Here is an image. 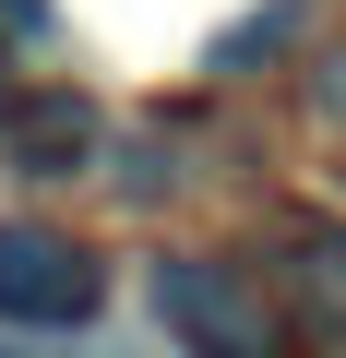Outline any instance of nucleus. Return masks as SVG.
Wrapping results in <instances>:
<instances>
[{
	"mask_svg": "<svg viewBox=\"0 0 346 358\" xmlns=\"http://www.w3.org/2000/svg\"><path fill=\"white\" fill-rule=\"evenodd\" d=\"M155 322L180 334L192 358H287V310L251 263L227 251H167L155 263Z\"/></svg>",
	"mask_w": 346,
	"mask_h": 358,
	"instance_id": "nucleus-1",
	"label": "nucleus"
},
{
	"mask_svg": "<svg viewBox=\"0 0 346 358\" xmlns=\"http://www.w3.org/2000/svg\"><path fill=\"white\" fill-rule=\"evenodd\" d=\"M0 358H24V346H0Z\"/></svg>",
	"mask_w": 346,
	"mask_h": 358,
	"instance_id": "nucleus-6",
	"label": "nucleus"
},
{
	"mask_svg": "<svg viewBox=\"0 0 346 358\" xmlns=\"http://www.w3.org/2000/svg\"><path fill=\"white\" fill-rule=\"evenodd\" d=\"M96 287H108V275L84 263V239H60V227H36V215H0V322H24V334L84 322Z\"/></svg>",
	"mask_w": 346,
	"mask_h": 358,
	"instance_id": "nucleus-2",
	"label": "nucleus"
},
{
	"mask_svg": "<svg viewBox=\"0 0 346 358\" xmlns=\"http://www.w3.org/2000/svg\"><path fill=\"white\" fill-rule=\"evenodd\" d=\"M96 155V108L84 96H36V108H13V167L24 179H72Z\"/></svg>",
	"mask_w": 346,
	"mask_h": 358,
	"instance_id": "nucleus-3",
	"label": "nucleus"
},
{
	"mask_svg": "<svg viewBox=\"0 0 346 358\" xmlns=\"http://www.w3.org/2000/svg\"><path fill=\"white\" fill-rule=\"evenodd\" d=\"M0 36H48V0H0Z\"/></svg>",
	"mask_w": 346,
	"mask_h": 358,
	"instance_id": "nucleus-5",
	"label": "nucleus"
},
{
	"mask_svg": "<svg viewBox=\"0 0 346 358\" xmlns=\"http://www.w3.org/2000/svg\"><path fill=\"white\" fill-rule=\"evenodd\" d=\"M287 287L310 299V322H322V334H346V227L298 215V227H287Z\"/></svg>",
	"mask_w": 346,
	"mask_h": 358,
	"instance_id": "nucleus-4",
	"label": "nucleus"
}]
</instances>
